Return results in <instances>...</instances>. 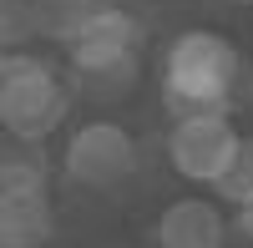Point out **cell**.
I'll return each mask as SVG.
<instances>
[{"label": "cell", "instance_id": "obj_1", "mask_svg": "<svg viewBox=\"0 0 253 248\" xmlns=\"http://www.w3.org/2000/svg\"><path fill=\"white\" fill-rule=\"evenodd\" d=\"M243 61L218 31H182L162 56V107L177 117H223L238 96Z\"/></svg>", "mask_w": 253, "mask_h": 248}, {"label": "cell", "instance_id": "obj_2", "mask_svg": "<svg viewBox=\"0 0 253 248\" xmlns=\"http://www.w3.org/2000/svg\"><path fill=\"white\" fill-rule=\"evenodd\" d=\"M71 112V91L41 56L15 51L0 66V127L10 132V142L36 147L51 132H61V122Z\"/></svg>", "mask_w": 253, "mask_h": 248}, {"label": "cell", "instance_id": "obj_3", "mask_svg": "<svg viewBox=\"0 0 253 248\" xmlns=\"http://www.w3.org/2000/svg\"><path fill=\"white\" fill-rule=\"evenodd\" d=\"M137 137L117 127V122H81L66 142V157L61 167L76 188H96V193H112L122 182H132L137 172Z\"/></svg>", "mask_w": 253, "mask_h": 248}, {"label": "cell", "instance_id": "obj_4", "mask_svg": "<svg viewBox=\"0 0 253 248\" xmlns=\"http://www.w3.org/2000/svg\"><path fill=\"white\" fill-rule=\"evenodd\" d=\"M243 137L233 132V122L223 117H177L172 132H167V162H172V172L187 177V182H213L223 177V167L238 157Z\"/></svg>", "mask_w": 253, "mask_h": 248}, {"label": "cell", "instance_id": "obj_5", "mask_svg": "<svg viewBox=\"0 0 253 248\" xmlns=\"http://www.w3.org/2000/svg\"><path fill=\"white\" fill-rule=\"evenodd\" d=\"M147 46V26L137 15H126L122 5H96L86 10V20L66 36V56L71 71H96V66H117V61H142Z\"/></svg>", "mask_w": 253, "mask_h": 248}, {"label": "cell", "instance_id": "obj_6", "mask_svg": "<svg viewBox=\"0 0 253 248\" xmlns=\"http://www.w3.org/2000/svg\"><path fill=\"white\" fill-rule=\"evenodd\" d=\"M228 218L208 198H172L157 218V248H223Z\"/></svg>", "mask_w": 253, "mask_h": 248}, {"label": "cell", "instance_id": "obj_7", "mask_svg": "<svg viewBox=\"0 0 253 248\" xmlns=\"http://www.w3.org/2000/svg\"><path fill=\"white\" fill-rule=\"evenodd\" d=\"M51 238H56L51 188L0 198V248H41V243H51Z\"/></svg>", "mask_w": 253, "mask_h": 248}, {"label": "cell", "instance_id": "obj_8", "mask_svg": "<svg viewBox=\"0 0 253 248\" xmlns=\"http://www.w3.org/2000/svg\"><path fill=\"white\" fill-rule=\"evenodd\" d=\"M142 61H117V66H96V71H76V91L96 101V107H112V101H126L137 91Z\"/></svg>", "mask_w": 253, "mask_h": 248}, {"label": "cell", "instance_id": "obj_9", "mask_svg": "<svg viewBox=\"0 0 253 248\" xmlns=\"http://www.w3.org/2000/svg\"><path fill=\"white\" fill-rule=\"evenodd\" d=\"M96 5V0H26V20L36 31H46L56 41H66L81 20H86V10Z\"/></svg>", "mask_w": 253, "mask_h": 248}, {"label": "cell", "instance_id": "obj_10", "mask_svg": "<svg viewBox=\"0 0 253 248\" xmlns=\"http://www.w3.org/2000/svg\"><path fill=\"white\" fill-rule=\"evenodd\" d=\"M41 188H51V182H46V167H41L31 152H5V157H0V198H10V193H41Z\"/></svg>", "mask_w": 253, "mask_h": 248}, {"label": "cell", "instance_id": "obj_11", "mask_svg": "<svg viewBox=\"0 0 253 248\" xmlns=\"http://www.w3.org/2000/svg\"><path fill=\"white\" fill-rule=\"evenodd\" d=\"M213 193L223 203H233V208H243V203H253V142H243L238 157L223 167V177L213 182Z\"/></svg>", "mask_w": 253, "mask_h": 248}, {"label": "cell", "instance_id": "obj_12", "mask_svg": "<svg viewBox=\"0 0 253 248\" xmlns=\"http://www.w3.org/2000/svg\"><path fill=\"white\" fill-rule=\"evenodd\" d=\"M15 10H26V0H20V5H0V66H5V56H10L5 41H10V26H15V20H10Z\"/></svg>", "mask_w": 253, "mask_h": 248}, {"label": "cell", "instance_id": "obj_13", "mask_svg": "<svg viewBox=\"0 0 253 248\" xmlns=\"http://www.w3.org/2000/svg\"><path fill=\"white\" fill-rule=\"evenodd\" d=\"M238 228L253 238V203H243V208H238Z\"/></svg>", "mask_w": 253, "mask_h": 248}, {"label": "cell", "instance_id": "obj_14", "mask_svg": "<svg viewBox=\"0 0 253 248\" xmlns=\"http://www.w3.org/2000/svg\"><path fill=\"white\" fill-rule=\"evenodd\" d=\"M5 152H10V132L0 127V157H5Z\"/></svg>", "mask_w": 253, "mask_h": 248}, {"label": "cell", "instance_id": "obj_15", "mask_svg": "<svg viewBox=\"0 0 253 248\" xmlns=\"http://www.w3.org/2000/svg\"><path fill=\"white\" fill-rule=\"evenodd\" d=\"M228 5H253V0H228Z\"/></svg>", "mask_w": 253, "mask_h": 248}, {"label": "cell", "instance_id": "obj_16", "mask_svg": "<svg viewBox=\"0 0 253 248\" xmlns=\"http://www.w3.org/2000/svg\"><path fill=\"white\" fill-rule=\"evenodd\" d=\"M0 5H20V0H0Z\"/></svg>", "mask_w": 253, "mask_h": 248}]
</instances>
